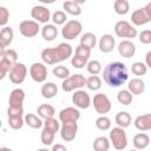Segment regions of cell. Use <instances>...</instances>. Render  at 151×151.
Segmentation results:
<instances>
[{
	"label": "cell",
	"mask_w": 151,
	"mask_h": 151,
	"mask_svg": "<svg viewBox=\"0 0 151 151\" xmlns=\"http://www.w3.org/2000/svg\"><path fill=\"white\" fill-rule=\"evenodd\" d=\"M103 78L109 86L119 87L127 81L129 72L125 64L120 61H113L105 66L103 71Z\"/></svg>",
	"instance_id": "cell-1"
},
{
	"label": "cell",
	"mask_w": 151,
	"mask_h": 151,
	"mask_svg": "<svg viewBox=\"0 0 151 151\" xmlns=\"http://www.w3.org/2000/svg\"><path fill=\"white\" fill-rule=\"evenodd\" d=\"M73 53L72 46L67 42H60L55 47H47L41 51V59L47 65H54L68 59Z\"/></svg>",
	"instance_id": "cell-2"
},
{
	"label": "cell",
	"mask_w": 151,
	"mask_h": 151,
	"mask_svg": "<svg viewBox=\"0 0 151 151\" xmlns=\"http://www.w3.org/2000/svg\"><path fill=\"white\" fill-rule=\"evenodd\" d=\"M86 85V78L78 73V74H72L68 78L64 79L61 83V88L64 92H72L76 90H79Z\"/></svg>",
	"instance_id": "cell-3"
},
{
	"label": "cell",
	"mask_w": 151,
	"mask_h": 151,
	"mask_svg": "<svg viewBox=\"0 0 151 151\" xmlns=\"http://www.w3.org/2000/svg\"><path fill=\"white\" fill-rule=\"evenodd\" d=\"M110 142L116 150H124L127 146V136L124 127H113L110 132Z\"/></svg>",
	"instance_id": "cell-4"
},
{
	"label": "cell",
	"mask_w": 151,
	"mask_h": 151,
	"mask_svg": "<svg viewBox=\"0 0 151 151\" xmlns=\"http://www.w3.org/2000/svg\"><path fill=\"white\" fill-rule=\"evenodd\" d=\"M83 31V25L78 20H68L61 28V35L66 40L76 39Z\"/></svg>",
	"instance_id": "cell-5"
},
{
	"label": "cell",
	"mask_w": 151,
	"mask_h": 151,
	"mask_svg": "<svg viewBox=\"0 0 151 151\" xmlns=\"http://www.w3.org/2000/svg\"><path fill=\"white\" fill-rule=\"evenodd\" d=\"M26 76H27L26 65L22 64V63H18V61L11 67V70L8 72V77H9L11 83H13L15 85L22 84L26 79Z\"/></svg>",
	"instance_id": "cell-6"
},
{
	"label": "cell",
	"mask_w": 151,
	"mask_h": 151,
	"mask_svg": "<svg viewBox=\"0 0 151 151\" xmlns=\"http://www.w3.org/2000/svg\"><path fill=\"white\" fill-rule=\"evenodd\" d=\"M114 33L119 38H127V39H133L137 37V29L125 20H119L114 25Z\"/></svg>",
	"instance_id": "cell-7"
},
{
	"label": "cell",
	"mask_w": 151,
	"mask_h": 151,
	"mask_svg": "<svg viewBox=\"0 0 151 151\" xmlns=\"http://www.w3.org/2000/svg\"><path fill=\"white\" fill-rule=\"evenodd\" d=\"M19 31H20V34L22 37H25V38H33L40 31L39 22L35 21V20H22L19 24Z\"/></svg>",
	"instance_id": "cell-8"
},
{
	"label": "cell",
	"mask_w": 151,
	"mask_h": 151,
	"mask_svg": "<svg viewBox=\"0 0 151 151\" xmlns=\"http://www.w3.org/2000/svg\"><path fill=\"white\" fill-rule=\"evenodd\" d=\"M92 105L99 114H105L111 110V101L104 93H97L92 98Z\"/></svg>",
	"instance_id": "cell-9"
},
{
	"label": "cell",
	"mask_w": 151,
	"mask_h": 151,
	"mask_svg": "<svg viewBox=\"0 0 151 151\" xmlns=\"http://www.w3.org/2000/svg\"><path fill=\"white\" fill-rule=\"evenodd\" d=\"M78 123L77 122H65L60 126V137L65 142H72L77 137Z\"/></svg>",
	"instance_id": "cell-10"
},
{
	"label": "cell",
	"mask_w": 151,
	"mask_h": 151,
	"mask_svg": "<svg viewBox=\"0 0 151 151\" xmlns=\"http://www.w3.org/2000/svg\"><path fill=\"white\" fill-rule=\"evenodd\" d=\"M29 76L35 83H44L47 79V67L42 63H33L29 67Z\"/></svg>",
	"instance_id": "cell-11"
},
{
	"label": "cell",
	"mask_w": 151,
	"mask_h": 151,
	"mask_svg": "<svg viewBox=\"0 0 151 151\" xmlns=\"http://www.w3.org/2000/svg\"><path fill=\"white\" fill-rule=\"evenodd\" d=\"M72 101L78 109H87L91 105V97L86 91L79 88L72 94Z\"/></svg>",
	"instance_id": "cell-12"
},
{
	"label": "cell",
	"mask_w": 151,
	"mask_h": 151,
	"mask_svg": "<svg viewBox=\"0 0 151 151\" xmlns=\"http://www.w3.org/2000/svg\"><path fill=\"white\" fill-rule=\"evenodd\" d=\"M31 17L35 21L41 22V24H47L52 19L50 9L47 7H45V6H34L31 9Z\"/></svg>",
	"instance_id": "cell-13"
},
{
	"label": "cell",
	"mask_w": 151,
	"mask_h": 151,
	"mask_svg": "<svg viewBox=\"0 0 151 151\" xmlns=\"http://www.w3.org/2000/svg\"><path fill=\"white\" fill-rule=\"evenodd\" d=\"M24 100H25V91L22 88H14L9 93L8 107L20 109V107H22Z\"/></svg>",
	"instance_id": "cell-14"
},
{
	"label": "cell",
	"mask_w": 151,
	"mask_h": 151,
	"mask_svg": "<svg viewBox=\"0 0 151 151\" xmlns=\"http://www.w3.org/2000/svg\"><path fill=\"white\" fill-rule=\"evenodd\" d=\"M79 118H80L79 110L76 109V107H72V106L65 107L59 112V120L61 123H65V122H78Z\"/></svg>",
	"instance_id": "cell-15"
},
{
	"label": "cell",
	"mask_w": 151,
	"mask_h": 151,
	"mask_svg": "<svg viewBox=\"0 0 151 151\" xmlns=\"http://www.w3.org/2000/svg\"><path fill=\"white\" fill-rule=\"evenodd\" d=\"M118 52L123 58H131L136 53V45L130 40H123L118 45Z\"/></svg>",
	"instance_id": "cell-16"
},
{
	"label": "cell",
	"mask_w": 151,
	"mask_h": 151,
	"mask_svg": "<svg viewBox=\"0 0 151 151\" xmlns=\"http://www.w3.org/2000/svg\"><path fill=\"white\" fill-rule=\"evenodd\" d=\"M131 21L136 26H143V25H146L147 22H150L151 21V18L146 14L144 7H142V8H138V9H136V11L132 12V14H131Z\"/></svg>",
	"instance_id": "cell-17"
},
{
	"label": "cell",
	"mask_w": 151,
	"mask_h": 151,
	"mask_svg": "<svg viewBox=\"0 0 151 151\" xmlns=\"http://www.w3.org/2000/svg\"><path fill=\"white\" fill-rule=\"evenodd\" d=\"M134 127L139 131H150L151 130V113H145L136 117L133 120Z\"/></svg>",
	"instance_id": "cell-18"
},
{
	"label": "cell",
	"mask_w": 151,
	"mask_h": 151,
	"mask_svg": "<svg viewBox=\"0 0 151 151\" xmlns=\"http://www.w3.org/2000/svg\"><path fill=\"white\" fill-rule=\"evenodd\" d=\"M14 38V32L13 28L9 26H5L0 31V48H6L9 46L13 41Z\"/></svg>",
	"instance_id": "cell-19"
},
{
	"label": "cell",
	"mask_w": 151,
	"mask_h": 151,
	"mask_svg": "<svg viewBox=\"0 0 151 151\" xmlns=\"http://www.w3.org/2000/svg\"><path fill=\"white\" fill-rule=\"evenodd\" d=\"M116 46V40L113 38V35L111 34H104L101 35L100 40H99V50L103 53H110L113 51Z\"/></svg>",
	"instance_id": "cell-20"
},
{
	"label": "cell",
	"mask_w": 151,
	"mask_h": 151,
	"mask_svg": "<svg viewBox=\"0 0 151 151\" xmlns=\"http://www.w3.org/2000/svg\"><path fill=\"white\" fill-rule=\"evenodd\" d=\"M41 37L46 41H53L58 37V28L55 25L52 24H45L41 28Z\"/></svg>",
	"instance_id": "cell-21"
},
{
	"label": "cell",
	"mask_w": 151,
	"mask_h": 151,
	"mask_svg": "<svg viewBox=\"0 0 151 151\" xmlns=\"http://www.w3.org/2000/svg\"><path fill=\"white\" fill-rule=\"evenodd\" d=\"M132 143H133V146L137 150H144L150 144V137H149V134H146L144 132H140V133L134 134Z\"/></svg>",
	"instance_id": "cell-22"
},
{
	"label": "cell",
	"mask_w": 151,
	"mask_h": 151,
	"mask_svg": "<svg viewBox=\"0 0 151 151\" xmlns=\"http://www.w3.org/2000/svg\"><path fill=\"white\" fill-rule=\"evenodd\" d=\"M40 92H41V96L44 98L52 99V98H54L58 94V86L54 83H52V81H47V83H45L41 86Z\"/></svg>",
	"instance_id": "cell-23"
},
{
	"label": "cell",
	"mask_w": 151,
	"mask_h": 151,
	"mask_svg": "<svg viewBox=\"0 0 151 151\" xmlns=\"http://www.w3.org/2000/svg\"><path fill=\"white\" fill-rule=\"evenodd\" d=\"M127 90L132 94H142L145 90V83L140 78H133L129 81Z\"/></svg>",
	"instance_id": "cell-24"
},
{
	"label": "cell",
	"mask_w": 151,
	"mask_h": 151,
	"mask_svg": "<svg viewBox=\"0 0 151 151\" xmlns=\"http://www.w3.org/2000/svg\"><path fill=\"white\" fill-rule=\"evenodd\" d=\"M37 113L39 117H41L42 119H47V118H52L55 114V110L51 104H41L37 107Z\"/></svg>",
	"instance_id": "cell-25"
},
{
	"label": "cell",
	"mask_w": 151,
	"mask_h": 151,
	"mask_svg": "<svg viewBox=\"0 0 151 151\" xmlns=\"http://www.w3.org/2000/svg\"><path fill=\"white\" fill-rule=\"evenodd\" d=\"M24 118H25V124L32 129H40L44 125L42 118L34 113H26Z\"/></svg>",
	"instance_id": "cell-26"
},
{
	"label": "cell",
	"mask_w": 151,
	"mask_h": 151,
	"mask_svg": "<svg viewBox=\"0 0 151 151\" xmlns=\"http://www.w3.org/2000/svg\"><path fill=\"white\" fill-rule=\"evenodd\" d=\"M114 120H116V124H117L118 126L125 129V127H129V126L131 125L132 118H131V116H130L129 112H126V111H120V112H118V113L116 114Z\"/></svg>",
	"instance_id": "cell-27"
},
{
	"label": "cell",
	"mask_w": 151,
	"mask_h": 151,
	"mask_svg": "<svg viewBox=\"0 0 151 151\" xmlns=\"http://www.w3.org/2000/svg\"><path fill=\"white\" fill-rule=\"evenodd\" d=\"M63 8H64V11H65L66 13H68V14H71V15L78 17V15L81 14V7H80V5L77 4V2H74V1H72V0L65 1V2L63 4Z\"/></svg>",
	"instance_id": "cell-28"
},
{
	"label": "cell",
	"mask_w": 151,
	"mask_h": 151,
	"mask_svg": "<svg viewBox=\"0 0 151 151\" xmlns=\"http://www.w3.org/2000/svg\"><path fill=\"white\" fill-rule=\"evenodd\" d=\"M92 147L94 151H109L110 149V140L105 136H99L94 139Z\"/></svg>",
	"instance_id": "cell-29"
},
{
	"label": "cell",
	"mask_w": 151,
	"mask_h": 151,
	"mask_svg": "<svg viewBox=\"0 0 151 151\" xmlns=\"http://www.w3.org/2000/svg\"><path fill=\"white\" fill-rule=\"evenodd\" d=\"M55 133H57V132H54L53 130H51V129L44 126V129H42V131H41V136H40V140H41V143H42L45 146H50V145H52L53 142H54Z\"/></svg>",
	"instance_id": "cell-30"
},
{
	"label": "cell",
	"mask_w": 151,
	"mask_h": 151,
	"mask_svg": "<svg viewBox=\"0 0 151 151\" xmlns=\"http://www.w3.org/2000/svg\"><path fill=\"white\" fill-rule=\"evenodd\" d=\"M113 9L117 14L125 15V14H127V12L130 9V4L127 0H114Z\"/></svg>",
	"instance_id": "cell-31"
},
{
	"label": "cell",
	"mask_w": 151,
	"mask_h": 151,
	"mask_svg": "<svg viewBox=\"0 0 151 151\" xmlns=\"http://www.w3.org/2000/svg\"><path fill=\"white\" fill-rule=\"evenodd\" d=\"M0 57L2 59H6L7 61H9L11 64H15L18 61V53L15 50L12 48H0Z\"/></svg>",
	"instance_id": "cell-32"
},
{
	"label": "cell",
	"mask_w": 151,
	"mask_h": 151,
	"mask_svg": "<svg viewBox=\"0 0 151 151\" xmlns=\"http://www.w3.org/2000/svg\"><path fill=\"white\" fill-rule=\"evenodd\" d=\"M86 87L91 91H98L101 87V79L98 74H92L91 77L86 78Z\"/></svg>",
	"instance_id": "cell-33"
},
{
	"label": "cell",
	"mask_w": 151,
	"mask_h": 151,
	"mask_svg": "<svg viewBox=\"0 0 151 151\" xmlns=\"http://www.w3.org/2000/svg\"><path fill=\"white\" fill-rule=\"evenodd\" d=\"M117 100H118L119 104L127 106V105H130L132 103L133 97H132V93L129 90H122L117 94Z\"/></svg>",
	"instance_id": "cell-34"
},
{
	"label": "cell",
	"mask_w": 151,
	"mask_h": 151,
	"mask_svg": "<svg viewBox=\"0 0 151 151\" xmlns=\"http://www.w3.org/2000/svg\"><path fill=\"white\" fill-rule=\"evenodd\" d=\"M25 124V118L22 116H8V125L13 130H20Z\"/></svg>",
	"instance_id": "cell-35"
},
{
	"label": "cell",
	"mask_w": 151,
	"mask_h": 151,
	"mask_svg": "<svg viewBox=\"0 0 151 151\" xmlns=\"http://www.w3.org/2000/svg\"><path fill=\"white\" fill-rule=\"evenodd\" d=\"M80 44H83V45H85V46H87V47H90L92 50L96 46V44H97V37L93 33L87 32V33H85V34L81 35Z\"/></svg>",
	"instance_id": "cell-36"
},
{
	"label": "cell",
	"mask_w": 151,
	"mask_h": 151,
	"mask_svg": "<svg viewBox=\"0 0 151 151\" xmlns=\"http://www.w3.org/2000/svg\"><path fill=\"white\" fill-rule=\"evenodd\" d=\"M131 72H132L134 76H138V77L145 76L146 72H147V66H146L145 63L136 61V63H133L132 66H131Z\"/></svg>",
	"instance_id": "cell-37"
},
{
	"label": "cell",
	"mask_w": 151,
	"mask_h": 151,
	"mask_svg": "<svg viewBox=\"0 0 151 151\" xmlns=\"http://www.w3.org/2000/svg\"><path fill=\"white\" fill-rule=\"evenodd\" d=\"M52 72H53V76H54V77H57V78H59V79H63V80L66 79V78H68V77L71 76V72H70L68 67H66V66H64V65L55 66Z\"/></svg>",
	"instance_id": "cell-38"
},
{
	"label": "cell",
	"mask_w": 151,
	"mask_h": 151,
	"mask_svg": "<svg viewBox=\"0 0 151 151\" xmlns=\"http://www.w3.org/2000/svg\"><path fill=\"white\" fill-rule=\"evenodd\" d=\"M96 126H97V129H99L101 131H107L111 127V120L109 117L101 114L100 117H98L96 119Z\"/></svg>",
	"instance_id": "cell-39"
},
{
	"label": "cell",
	"mask_w": 151,
	"mask_h": 151,
	"mask_svg": "<svg viewBox=\"0 0 151 151\" xmlns=\"http://www.w3.org/2000/svg\"><path fill=\"white\" fill-rule=\"evenodd\" d=\"M52 21L54 25L60 26V25H65L67 22V17L66 13L64 11H55L52 14Z\"/></svg>",
	"instance_id": "cell-40"
},
{
	"label": "cell",
	"mask_w": 151,
	"mask_h": 151,
	"mask_svg": "<svg viewBox=\"0 0 151 151\" xmlns=\"http://www.w3.org/2000/svg\"><path fill=\"white\" fill-rule=\"evenodd\" d=\"M86 68L90 74H99L101 72V64L98 60H90L86 65Z\"/></svg>",
	"instance_id": "cell-41"
},
{
	"label": "cell",
	"mask_w": 151,
	"mask_h": 151,
	"mask_svg": "<svg viewBox=\"0 0 151 151\" xmlns=\"http://www.w3.org/2000/svg\"><path fill=\"white\" fill-rule=\"evenodd\" d=\"M87 63H88V59L83 58V57L77 55V54H74L72 57V59H71V64H72V66L74 68H83L84 66L87 65Z\"/></svg>",
	"instance_id": "cell-42"
},
{
	"label": "cell",
	"mask_w": 151,
	"mask_h": 151,
	"mask_svg": "<svg viewBox=\"0 0 151 151\" xmlns=\"http://www.w3.org/2000/svg\"><path fill=\"white\" fill-rule=\"evenodd\" d=\"M13 66V64H11L9 61H7L6 59H0V79H4L7 73L9 72L11 67Z\"/></svg>",
	"instance_id": "cell-43"
},
{
	"label": "cell",
	"mask_w": 151,
	"mask_h": 151,
	"mask_svg": "<svg viewBox=\"0 0 151 151\" xmlns=\"http://www.w3.org/2000/svg\"><path fill=\"white\" fill-rule=\"evenodd\" d=\"M77 55H80L83 58H86V59H90V55H91V48L83 45V44H79L76 48V53Z\"/></svg>",
	"instance_id": "cell-44"
},
{
	"label": "cell",
	"mask_w": 151,
	"mask_h": 151,
	"mask_svg": "<svg viewBox=\"0 0 151 151\" xmlns=\"http://www.w3.org/2000/svg\"><path fill=\"white\" fill-rule=\"evenodd\" d=\"M44 126H46V127L53 130L54 132H58V131L60 130V123H59L54 117L45 119V122H44Z\"/></svg>",
	"instance_id": "cell-45"
},
{
	"label": "cell",
	"mask_w": 151,
	"mask_h": 151,
	"mask_svg": "<svg viewBox=\"0 0 151 151\" xmlns=\"http://www.w3.org/2000/svg\"><path fill=\"white\" fill-rule=\"evenodd\" d=\"M9 19V12L5 6H0V26L5 27Z\"/></svg>",
	"instance_id": "cell-46"
},
{
	"label": "cell",
	"mask_w": 151,
	"mask_h": 151,
	"mask_svg": "<svg viewBox=\"0 0 151 151\" xmlns=\"http://www.w3.org/2000/svg\"><path fill=\"white\" fill-rule=\"evenodd\" d=\"M138 37H139L138 39H139V41L142 44H145V45L151 44V29H144V31H142Z\"/></svg>",
	"instance_id": "cell-47"
},
{
	"label": "cell",
	"mask_w": 151,
	"mask_h": 151,
	"mask_svg": "<svg viewBox=\"0 0 151 151\" xmlns=\"http://www.w3.org/2000/svg\"><path fill=\"white\" fill-rule=\"evenodd\" d=\"M24 114V107L15 109V107H8L7 109V116H22Z\"/></svg>",
	"instance_id": "cell-48"
},
{
	"label": "cell",
	"mask_w": 151,
	"mask_h": 151,
	"mask_svg": "<svg viewBox=\"0 0 151 151\" xmlns=\"http://www.w3.org/2000/svg\"><path fill=\"white\" fill-rule=\"evenodd\" d=\"M145 64L149 68H151V50L147 51L146 54H145Z\"/></svg>",
	"instance_id": "cell-49"
},
{
	"label": "cell",
	"mask_w": 151,
	"mask_h": 151,
	"mask_svg": "<svg viewBox=\"0 0 151 151\" xmlns=\"http://www.w3.org/2000/svg\"><path fill=\"white\" fill-rule=\"evenodd\" d=\"M52 151H66V146L61 144H55L52 146Z\"/></svg>",
	"instance_id": "cell-50"
},
{
	"label": "cell",
	"mask_w": 151,
	"mask_h": 151,
	"mask_svg": "<svg viewBox=\"0 0 151 151\" xmlns=\"http://www.w3.org/2000/svg\"><path fill=\"white\" fill-rule=\"evenodd\" d=\"M144 9H145V12H146V14L151 18V1L150 2H147L145 6H144Z\"/></svg>",
	"instance_id": "cell-51"
},
{
	"label": "cell",
	"mask_w": 151,
	"mask_h": 151,
	"mask_svg": "<svg viewBox=\"0 0 151 151\" xmlns=\"http://www.w3.org/2000/svg\"><path fill=\"white\" fill-rule=\"evenodd\" d=\"M39 2H41V4H46V5H50V4H53V2H55L57 0H38Z\"/></svg>",
	"instance_id": "cell-52"
},
{
	"label": "cell",
	"mask_w": 151,
	"mask_h": 151,
	"mask_svg": "<svg viewBox=\"0 0 151 151\" xmlns=\"http://www.w3.org/2000/svg\"><path fill=\"white\" fill-rule=\"evenodd\" d=\"M72 1L77 2V4H79V5H83V4H85V2H86V0H72Z\"/></svg>",
	"instance_id": "cell-53"
}]
</instances>
